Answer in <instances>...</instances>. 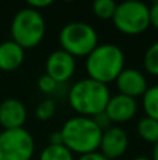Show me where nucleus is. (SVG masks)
<instances>
[{
  "label": "nucleus",
  "instance_id": "f03ea898",
  "mask_svg": "<svg viewBox=\"0 0 158 160\" xmlns=\"http://www.w3.org/2000/svg\"><path fill=\"white\" fill-rule=\"evenodd\" d=\"M111 98L106 84L87 78L76 82L69 90V104L78 115L95 117L104 112Z\"/></svg>",
  "mask_w": 158,
  "mask_h": 160
},
{
  "label": "nucleus",
  "instance_id": "412c9836",
  "mask_svg": "<svg viewBox=\"0 0 158 160\" xmlns=\"http://www.w3.org/2000/svg\"><path fill=\"white\" fill-rule=\"evenodd\" d=\"M92 119H94V122L98 125V127L102 129V132L105 129H108V128H111L112 127V122H111V119L108 118V115H106L105 112H100V114H97L95 117H92Z\"/></svg>",
  "mask_w": 158,
  "mask_h": 160
},
{
  "label": "nucleus",
  "instance_id": "f8f14e48",
  "mask_svg": "<svg viewBox=\"0 0 158 160\" xmlns=\"http://www.w3.org/2000/svg\"><path fill=\"white\" fill-rule=\"evenodd\" d=\"M27 107L18 98H6L0 102V125L3 129L24 128L27 121Z\"/></svg>",
  "mask_w": 158,
  "mask_h": 160
},
{
  "label": "nucleus",
  "instance_id": "b1692460",
  "mask_svg": "<svg viewBox=\"0 0 158 160\" xmlns=\"http://www.w3.org/2000/svg\"><path fill=\"white\" fill-rule=\"evenodd\" d=\"M77 160H109V159H106L102 153L97 150V152H91L87 153V155H81Z\"/></svg>",
  "mask_w": 158,
  "mask_h": 160
},
{
  "label": "nucleus",
  "instance_id": "39448f33",
  "mask_svg": "<svg viewBox=\"0 0 158 160\" xmlns=\"http://www.w3.org/2000/svg\"><path fill=\"white\" fill-rule=\"evenodd\" d=\"M59 42L63 51L72 56H88L98 47V34L86 21H72L60 30Z\"/></svg>",
  "mask_w": 158,
  "mask_h": 160
},
{
  "label": "nucleus",
  "instance_id": "f257e3e1",
  "mask_svg": "<svg viewBox=\"0 0 158 160\" xmlns=\"http://www.w3.org/2000/svg\"><path fill=\"white\" fill-rule=\"evenodd\" d=\"M63 145L74 155H87L100 149L102 129L90 117L76 115L69 118L60 128Z\"/></svg>",
  "mask_w": 158,
  "mask_h": 160
},
{
  "label": "nucleus",
  "instance_id": "6e6552de",
  "mask_svg": "<svg viewBox=\"0 0 158 160\" xmlns=\"http://www.w3.org/2000/svg\"><path fill=\"white\" fill-rule=\"evenodd\" d=\"M76 72V58L66 51L56 49L50 52L45 62V73L50 76L58 84L66 83Z\"/></svg>",
  "mask_w": 158,
  "mask_h": 160
},
{
  "label": "nucleus",
  "instance_id": "a211bd4d",
  "mask_svg": "<svg viewBox=\"0 0 158 160\" xmlns=\"http://www.w3.org/2000/svg\"><path fill=\"white\" fill-rule=\"evenodd\" d=\"M118 4L114 0H95L92 4V11L101 20H112Z\"/></svg>",
  "mask_w": 158,
  "mask_h": 160
},
{
  "label": "nucleus",
  "instance_id": "6ab92c4d",
  "mask_svg": "<svg viewBox=\"0 0 158 160\" xmlns=\"http://www.w3.org/2000/svg\"><path fill=\"white\" fill-rule=\"evenodd\" d=\"M56 112V102L52 98H45L38 104L35 110V115L39 121H48Z\"/></svg>",
  "mask_w": 158,
  "mask_h": 160
},
{
  "label": "nucleus",
  "instance_id": "aec40b11",
  "mask_svg": "<svg viewBox=\"0 0 158 160\" xmlns=\"http://www.w3.org/2000/svg\"><path fill=\"white\" fill-rule=\"evenodd\" d=\"M38 88L42 91V93H45V94H50V93H53V91L58 88V83L55 82L50 76H48L46 73H44L42 76H39V79H38Z\"/></svg>",
  "mask_w": 158,
  "mask_h": 160
},
{
  "label": "nucleus",
  "instance_id": "dca6fc26",
  "mask_svg": "<svg viewBox=\"0 0 158 160\" xmlns=\"http://www.w3.org/2000/svg\"><path fill=\"white\" fill-rule=\"evenodd\" d=\"M39 160H74V155L64 145H48L39 155Z\"/></svg>",
  "mask_w": 158,
  "mask_h": 160
},
{
  "label": "nucleus",
  "instance_id": "a878e982",
  "mask_svg": "<svg viewBox=\"0 0 158 160\" xmlns=\"http://www.w3.org/2000/svg\"><path fill=\"white\" fill-rule=\"evenodd\" d=\"M151 160H158V142L154 143V146H153V156H151Z\"/></svg>",
  "mask_w": 158,
  "mask_h": 160
},
{
  "label": "nucleus",
  "instance_id": "20e7f679",
  "mask_svg": "<svg viewBox=\"0 0 158 160\" xmlns=\"http://www.w3.org/2000/svg\"><path fill=\"white\" fill-rule=\"evenodd\" d=\"M10 32L11 39L22 49H31L42 42L46 32V22L41 11L24 7L14 14Z\"/></svg>",
  "mask_w": 158,
  "mask_h": 160
},
{
  "label": "nucleus",
  "instance_id": "9b49d317",
  "mask_svg": "<svg viewBox=\"0 0 158 160\" xmlns=\"http://www.w3.org/2000/svg\"><path fill=\"white\" fill-rule=\"evenodd\" d=\"M104 112L108 115L112 124H123L128 122L136 115L137 112V101L136 98L123 96V94H116L111 96L108 104L105 107Z\"/></svg>",
  "mask_w": 158,
  "mask_h": 160
},
{
  "label": "nucleus",
  "instance_id": "4be33fe9",
  "mask_svg": "<svg viewBox=\"0 0 158 160\" xmlns=\"http://www.w3.org/2000/svg\"><path fill=\"white\" fill-rule=\"evenodd\" d=\"M53 4V0H30L28 2V7L34 8L36 11H41L42 8H46Z\"/></svg>",
  "mask_w": 158,
  "mask_h": 160
},
{
  "label": "nucleus",
  "instance_id": "9d476101",
  "mask_svg": "<svg viewBox=\"0 0 158 160\" xmlns=\"http://www.w3.org/2000/svg\"><path fill=\"white\" fill-rule=\"evenodd\" d=\"M115 83L119 90V94L132 97V98L143 97V94L148 88L146 76L140 70L133 69V68H125L116 78Z\"/></svg>",
  "mask_w": 158,
  "mask_h": 160
},
{
  "label": "nucleus",
  "instance_id": "7ed1b4c3",
  "mask_svg": "<svg viewBox=\"0 0 158 160\" xmlns=\"http://www.w3.org/2000/svg\"><path fill=\"white\" fill-rule=\"evenodd\" d=\"M123 69L125 53L114 44H98V47L86 59L88 78L102 84L115 82Z\"/></svg>",
  "mask_w": 158,
  "mask_h": 160
},
{
  "label": "nucleus",
  "instance_id": "5701e85b",
  "mask_svg": "<svg viewBox=\"0 0 158 160\" xmlns=\"http://www.w3.org/2000/svg\"><path fill=\"white\" fill-rule=\"evenodd\" d=\"M148 13H150V25L158 30V2H154L151 6H148Z\"/></svg>",
  "mask_w": 158,
  "mask_h": 160
},
{
  "label": "nucleus",
  "instance_id": "2eb2a0df",
  "mask_svg": "<svg viewBox=\"0 0 158 160\" xmlns=\"http://www.w3.org/2000/svg\"><path fill=\"white\" fill-rule=\"evenodd\" d=\"M142 104L146 117L158 121V84L148 86V88L142 97Z\"/></svg>",
  "mask_w": 158,
  "mask_h": 160
},
{
  "label": "nucleus",
  "instance_id": "4468645a",
  "mask_svg": "<svg viewBox=\"0 0 158 160\" xmlns=\"http://www.w3.org/2000/svg\"><path fill=\"white\" fill-rule=\"evenodd\" d=\"M137 133L143 141L148 143H157L158 142V121L150 118V117H143L137 122Z\"/></svg>",
  "mask_w": 158,
  "mask_h": 160
},
{
  "label": "nucleus",
  "instance_id": "393cba45",
  "mask_svg": "<svg viewBox=\"0 0 158 160\" xmlns=\"http://www.w3.org/2000/svg\"><path fill=\"white\" fill-rule=\"evenodd\" d=\"M49 145H63V138H62L60 131H53L49 135Z\"/></svg>",
  "mask_w": 158,
  "mask_h": 160
},
{
  "label": "nucleus",
  "instance_id": "1a4fd4ad",
  "mask_svg": "<svg viewBox=\"0 0 158 160\" xmlns=\"http://www.w3.org/2000/svg\"><path fill=\"white\" fill-rule=\"evenodd\" d=\"M129 146V136L128 132L122 127H114L108 128L102 132L101 136V143L98 152H101L106 159L116 160L122 158L126 153Z\"/></svg>",
  "mask_w": 158,
  "mask_h": 160
},
{
  "label": "nucleus",
  "instance_id": "f3484780",
  "mask_svg": "<svg viewBox=\"0 0 158 160\" xmlns=\"http://www.w3.org/2000/svg\"><path fill=\"white\" fill-rule=\"evenodd\" d=\"M143 66L151 76H158V41L147 48L143 58Z\"/></svg>",
  "mask_w": 158,
  "mask_h": 160
},
{
  "label": "nucleus",
  "instance_id": "423d86ee",
  "mask_svg": "<svg viewBox=\"0 0 158 160\" xmlns=\"http://www.w3.org/2000/svg\"><path fill=\"white\" fill-rule=\"evenodd\" d=\"M112 22L115 28L125 35H140L150 27L148 6L137 0L119 3Z\"/></svg>",
  "mask_w": 158,
  "mask_h": 160
},
{
  "label": "nucleus",
  "instance_id": "bb28decb",
  "mask_svg": "<svg viewBox=\"0 0 158 160\" xmlns=\"http://www.w3.org/2000/svg\"><path fill=\"white\" fill-rule=\"evenodd\" d=\"M132 160H151L150 158H146V156H137V158H133Z\"/></svg>",
  "mask_w": 158,
  "mask_h": 160
},
{
  "label": "nucleus",
  "instance_id": "0eeeda50",
  "mask_svg": "<svg viewBox=\"0 0 158 160\" xmlns=\"http://www.w3.org/2000/svg\"><path fill=\"white\" fill-rule=\"evenodd\" d=\"M34 152L35 141L25 128L0 132V160H31Z\"/></svg>",
  "mask_w": 158,
  "mask_h": 160
},
{
  "label": "nucleus",
  "instance_id": "ddd939ff",
  "mask_svg": "<svg viewBox=\"0 0 158 160\" xmlns=\"http://www.w3.org/2000/svg\"><path fill=\"white\" fill-rule=\"evenodd\" d=\"M25 59V51L13 39L0 42V70L2 72H14Z\"/></svg>",
  "mask_w": 158,
  "mask_h": 160
}]
</instances>
